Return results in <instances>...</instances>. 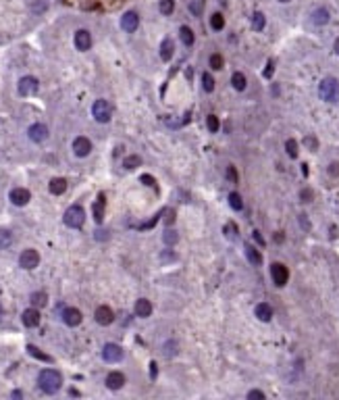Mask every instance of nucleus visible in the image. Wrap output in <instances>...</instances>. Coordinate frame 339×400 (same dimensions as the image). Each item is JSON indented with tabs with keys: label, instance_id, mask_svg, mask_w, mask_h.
<instances>
[{
	"label": "nucleus",
	"instance_id": "1",
	"mask_svg": "<svg viewBox=\"0 0 339 400\" xmlns=\"http://www.w3.org/2000/svg\"><path fill=\"white\" fill-rule=\"evenodd\" d=\"M38 385H40L42 392H46V394H56V392L61 390V385H63V377H61L59 371H54V369H44V371H42V373L38 375Z\"/></svg>",
	"mask_w": 339,
	"mask_h": 400
},
{
	"label": "nucleus",
	"instance_id": "2",
	"mask_svg": "<svg viewBox=\"0 0 339 400\" xmlns=\"http://www.w3.org/2000/svg\"><path fill=\"white\" fill-rule=\"evenodd\" d=\"M318 96L324 102H337L339 100V79L324 77L318 84Z\"/></svg>",
	"mask_w": 339,
	"mask_h": 400
},
{
	"label": "nucleus",
	"instance_id": "3",
	"mask_svg": "<svg viewBox=\"0 0 339 400\" xmlns=\"http://www.w3.org/2000/svg\"><path fill=\"white\" fill-rule=\"evenodd\" d=\"M63 221H65L67 227L79 229V227L83 225V221H86V213H83V209H81L79 204H73V206H69V209L65 211Z\"/></svg>",
	"mask_w": 339,
	"mask_h": 400
},
{
	"label": "nucleus",
	"instance_id": "4",
	"mask_svg": "<svg viewBox=\"0 0 339 400\" xmlns=\"http://www.w3.org/2000/svg\"><path fill=\"white\" fill-rule=\"evenodd\" d=\"M92 115L98 123H108L110 121V115H112V108L106 100H96L94 106H92Z\"/></svg>",
	"mask_w": 339,
	"mask_h": 400
},
{
	"label": "nucleus",
	"instance_id": "5",
	"mask_svg": "<svg viewBox=\"0 0 339 400\" xmlns=\"http://www.w3.org/2000/svg\"><path fill=\"white\" fill-rule=\"evenodd\" d=\"M271 278H273L275 286L283 288L287 284V280H289V271H287V267L283 263H273L271 265Z\"/></svg>",
	"mask_w": 339,
	"mask_h": 400
},
{
	"label": "nucleus",
	"instance_id": "6",
	"mask_svg": "<svg viewBox=\"0 0 339 400\" xmlns=\"http://www.w3.org/2000/svg\"><path fill=\"white\" fill-rule=\"evenodd\" d=\"M102 358L106 363H119V361H123V348L119 344H106L102 348Z\"/></svg>",
	"mask_w": 339,
	"mask_h": 400
},
{
	"label": "nucleus",
	"instance_id": "7",
	"mask_svg": "<svg viewBox=\"0 0 339 400\" xmlns=\"http://www.w3.org/2000/svg\"><path fill=\"white\" fill-rule=\"evenodd\" d=\"M19 265H21L23 269H36V267L40 265V254H38V250L30 248V250L21 252V256H19Z\"/></svg>",
	"mask_w": 339,
	"mask_h": 400
},
{
	"label": "nucleus",
	"instance_id": "8",
	"mask_svg": "<svg viewBox=\"0 0 339 400\" xmlns=\"http://www.w3.org/2000/svg\"><path fill=\"white\" fill-rule=\"evenodd\" d=\"M27 136H30V140L32 142H44L46 138H48V127L46 125H42V123H36V125H32L30 129H27Z\"/></svg>",
	"mask_w": 339,
	"mask_h": 400
},
{
	"label": "nucleus",
	"instance_id": "9",
	"mask_svg": "<svg viewBox=\"0 0 339 400\" xmlns=\"http://www.w3.org/2000/svg\"><path fill=\"white\" fill-rule=\"evenodd\" d=\"M73 153H75L77 157H88V155L92 153V142L88 140V138H83V136L75 138V142H73Z\"/></svg>",
	"mask_w": 339,
	"mask_h": 400
},
{
	"label": "nucleus",
	"instance_id": "10",
	"mask_svg": "<svg viewBox=\"0 0 339 400\" xmlns=\"http://www.w3.org/2000/svg\"><path fill=\"white\" fill-rule=\"evenodd\" d=\"M137 25H139V17H137V13H133V11H129V13H125L123 15V19H121V27L125 32H129V34H133L135 30H137Z\"/></svg>",
	"mask_w": 339,
	"mask_h": 400
},
{
	"label": "nucleus",
	"instance_id": "11",
	"mask_svg": "<svg viewBox=\"0 0 339 400\" xmlns=\"http://www.w3.org/2000/svg\"><path fill=\"white\" fill-rule=\"evenodd\" d=\"M30 198H32V194H30V190H25V188H15L11 192V202L15 206H25L30 202Z\"/></svg>",
	"mask_w": 339,
	"mask_h": 400
},
{
	"label": "nucleus",
	"instance_id": "12",
	"mask_svg": "<svg viewBox=\"0 0 339 400\" xmlns=\"http://www.w3.org/2000/svg\"><path fill=\"white\" fill-rule=\"evenodd\" d=\"M75 46H77V50H81V52L90 50V46H92V36H90L88 30L75 32Z\"/></svg>",
	"mask_w": 339,
	"mask_h": 400
},
{
	"label": "nucleus",
	"instance_id": "13",
	"mask_svg": "<svg viewBox=\"0 0 339 400\" xmlns=\"http://www.w3.org/2000/svg\"><path fill=\"white\" fill-rule=\"evenodd\" d=\"M63 321H65L69 327L79 325V323H81V311H79V309H73V307L65 309V311H63Z\"/></svg>",
	"mask_w": 339,
	"mask_h": 400
},
{
	"label": "nucleus",
	"instance_id": "14",
	"mask_svg": "<svg viewBox=\"0 0 339 400\" xmlns=\"http://www.w3.org/2000/svg\"><path fill=\"white\" fill-rule=\"evenodd\" d=\"M94 317H96V321L100 325H110L112 321H115V313H112L108 307H98Z\"/></svg>",
	"mask_w": 339,
	"mask_h": 400
},
{
	"label": "nucleus",
	"instance_id": "15",
	"mask_svg": "<svg viewBox=\"0 0 339 400\" xmlns=\"http://www.w3.org/2000/svg\"><path fill=\"white\" fill-rule=\"evenodd\" d=\"M34 92H38V79L36 77H23L19 81V94L21 96H30Z\"/></svg>",
	"mask_w": 339,
	"mask_h": 400
},
{
	"label": "nucleus",
	"instance_id": "16",
	"mask_svg": "<svg viewBox=\"0 0 339 400\" xmlns=\"http://www.w3.org/2000/svg\"><path fill=\"white\" fill-rule=\"evenodd\" d=\"M21 321L25 327H38L40 325V311L38 309H27L21 315Z\"/></svg>",
	"mask_w": 339,
	"mask_h": 400
},
{
	"label": "nucleus",
	"instance_id": "17",
	"mask_svg": "<svg viewBox=\"0 0 339 400\" xmlns=\"http://www.w3.org/2000/svg\"><path fill=\"white\" fill-rule=\"evenodd\" d=\"M106 385L110 390H121L125 385V375L121 373V371H110V373L106 375Z\"/></svg>",
	"mask_w": 339,
	"mask_h": 400
},
{
	"label": "nucleus",
	"instance_id": "18",
	"mask_svg": "<svg viewBox=\"0 0 339 400\" xmlns=\"http://www.w3.org/2000/svg\"><path fill=\"white\" fill-rule=\"evenodd\" d=\"M254 315H256L260 321H264V323H266V321H271V319H273V307L268 305V302H260V305H258L256 309H254Z\"/></svg>",
	"mask_w": 339,
	"mask_h": 400
},
{
	"label": "nucleus",
	"instance_id": "19",
	"mask_svg": "<svg viewBox=\"0 0 339 400\" xmlns=\"http://www.w3.org/2000/svg\"><path fill=\"white\" fill-rule=\"evenodd\" d=\"M244 252H246V256H248V260H250L252 265H256V267H258V265L262 263V256H260V252H258L256 248H254L250 242H246V244H244Z\"/></svg>",
	"mask_w": 339,
	"mask_h": 400
},
{
	"label": "nucleus",
	"instance_id": "20",
	"mask_svg": "<svg viewBox=\"0 0 339 400\" xmlns=\"http://www.w3.org/2000/svg\"><path fill=\"white\" fill-rule=\"evenodd\" d=\"M48 190H50V194H54V196L65 194V190H67V179H63V177H54L52 182H50V186H48Z\"/></svg>",
	"mask_w": 339,
	"mask_h": 400
},
{
	"label": "nucleus",
	"instance_id": "21",
	"mask_svg": "<svg viewBox=\"0 0 339 400\" xmlns=\"http://www.w3.org/2000/svg\"><path fill=\"white\" fill-rule=\"evenodd\" d=\"M173 52H175L173 40H171V38H164L162 44H160V59H162V61H171V59H173Z\"/></svg>",
	"mask_w": 339,
	"mask_h": 400
},
{
	"label": "nucleus",
	"instance_id": "22",
	"mask_svg": "<svg viewBox=\"0 0 339 400\" xmlns=\"http://www.w3.org/2000/svg\"><path fill=\"white\" fill-rule=\"evenodd\" d=\"M312 23H316V25H324V23H329V11L324 9V7H316L314 11H312Z\"/></svg>",
	"mask_w": 339,
	"mask_h": 400
},
{
	"label": "nucleus",
	"instance_id": "23",
	"mask_svg": "<svg viewBox=\"0 0 339 400\" xmlns=\"http://www.w3.org/2000/svg\"><path fill=\"white\" fill-rule=\"evenodd\" d=\"M150 313H152V305H150V300H146V298H139V300L135 302V315H137V317H150Z\"/></svg>",
	"mask_w": 339,
	"mask_h": 400
},
{
	"label": "nucleus",
	"instance_id": "24",
	"mask_svg": "<svg viewBox=\"0 0 339 400\" xmlns=\"http://www.w3.org/2000/svg\"><path fill=\"white\" fill-rule=\"evenodd\" d=\"M179 38H181V42H183V46H192L194 44V32H192V27H188V25H181L179 27Z\"/></svg>",
	"mask_w": 339,
	"mask_h": 400
},
{
	"label": "nucleus",
	"instance_id": "25",
	"mask_svg": "<svg viewBox=\"0 0 339 400\" xmlns=\"http://www.w3.org/2000/svg\"><path fill=\"white\" fill-rule=\"evenodd\" d=\"M104 204H106L104 194H100V196H98V200H96V204H94V219H96L98 223L104 219Z\"/></svg>",
	"mask_w": 339,
	"mask_h": 400
},
{
	"label": "nucleus",
	"instance_id": "26",
	"mask_svg": "<svg viewBox=\"0 0 339 400\" xmlns=\"http://www.w3.org/2000/svg\"><path fill=\"white\" fill-rule=\"evenodd\" d=\"M231 84H233V88L235 90H246V75L244 73H239V71H235L233 75H231Z\"/></svg>",
	"mask_w": 339,
	"mask_h": 400
},
{
	"label": "nucleus",
	"instance_id": "27",
	"mask_svg": "<svg viewBox=\"0 0 339 400\" xmlns=\"http://www.w3.org/2000/svg\"><path fill=\"white\" fill-rule=\"evenodd\" d=\"M30 300H32V305H34V307H46L48 296H46V292H34Z\"/></svg>",
	"mask_w": 339,
	"mask_h": 400
},
{
	"label": "nucleus",
	"instance_id": "28",
	"mask_svg": "<svg viewBox=\"0 0 339 400\" xmlns=\"http://www.w3.org/2000/svg\"><path fill=\"white\" fill-rule=\"evenodd\" d=\"M123 167H125V169H135V167H142V159H139V157H135V155H131V157H125V161H123Z\"/></svg>",
	"mask_w": 339,
	"mask_h": 400
},
{
	"label": "nucleus",
	"instance_id": "29",
	"mask_svg": "<svg viewBox=\"0 0 339 400\" xmlns=\"http://www.w3.org/2000/svg\"><path fill=\"white\" fill-rule=\"evenodd\" d=\"M264 15H262V13H254V15H252V27H254V30H256V32H260V30H264Z\"/></svg>",
	"mask_w": 339,
	"mask_h": 400
},
{
	"label": "nucleus",
	"instance_id": "30",
	"mask_svg": "<svg viewBox=\"0 0 339 400\" xmlns=\"http://www.w3.org/2000/svg\"><path fill=\"white\" fill-rule=\"evenodd\" d=\"M210 27H213V30H217V32H221L223 27H225V17L221 15V13H215V15L210 17Z\"/></svg>",
	"mask_w": 339,
	"mask_h": 400
},
{
	"label": "nucleus",
	"instance_id": "31",
	"mask_svg": "<svg viewBox=\"0 0 339 400\" xmlns=\"http://www.w3.org/2000/svg\"><path fill=\"white\" fill-rule=\"evenodd\" d=\"M229 204H231V209H235V211L244 209V200H242V196H239L237 192H231V194H229Z\"/></svg>",
	"mask_w": 339,
	"mask_h": 400
},
{
	"label": "nucleus",
	"instance_id": "32",
	"mask_svg": "<svg viewBox=\"0 0 339 400\" xmlns=\"http://www.w3.org/2000/svg\"><path fill=\"white\" fill-rule=\"evenodd\" d=\"M158 9H160L162 15H171V13L175 11V0H160Z\"/></svg>",
	"mask_w": 339,
	"mask_h": 400
},
{
	"label": "nucleus",
	"instance_id": "33",
	"mask_svg": "<svg viewBox=\"0 0 339 400\" xmlns=\"http://www.w3.org/2000/svg\"><path fill=\"white\" fill-rule=\"evenodd\" d=\"M202 88H204V92H213V90H215V79H213V75L202 73Z\"/></svg>",
	"mask_w": 339,
	"mask_h": 400
},
{
	"label": "nucleus",
	"instance_id": "34",
	"mask_svg": "<svg viewBox=\"0 0 339 400\" xmlns=\"http://www.w3.org/2000/svg\"><path fill=\"white\" fill-rule=\"evenodd\" d=\"M13 242V236H11V231L9 229H3L0 227V248H7L9 244Z\"/></svg>",
	"mask_w": 339,
	"mask_h": 400
},
{
	"label": "nucleus",
	"instance_id": "35",
	"mask_svg": "<svg viewBox=\"0 0 339 400\" xmlns=\"http://www.w3.org/2000/svg\"><path fill=\"white\" fill-rule=\"evenodd\" d=\"M162 240H164V244L173 246V244H177L179 236H177V231H173V229H166V231H164V236H162Z\"/></svg>",
	"mask_w": 339,
	"mask_h": 400
},
{
	"label": "nucleus",
	"instance_id": "36",
	"mask_svg": "<svg viewBox=\"0 0 339 400\" xmlns=\"http://www.w3.org/2000/svg\"><path fill=\"white\" fill-rule=\"evenodd\" d=\"M285 150H287V155L291 159H295V157H298V142H295V140H287L285 142Z\"/></svg>",
	"mask_w": 339,
	"mask_h": 400
},
{
	"label": "nucleus",
	"instance_id": "37",
	"mask_svg": "<svg viewBox=\"0 0 339 400\" xmlns=\"http://www.w3.org/2000/svg\"><path fill=\"white\" fill-rule=\"evenodd\" d=\"M27 350H30V354H32V356H36V358H42V361H52L50 356H46L44 352H40V350L34 346V344H30V346H27Z\"/></svg>",
	"mask_w": 339,
	"mask_h": 400
},
{
	"label": "nucleus",
	"instance_id": "38",
	"mask_svg": "<svg viewBox=\"0 0 339 400\" xmlns=\"http://www.w3.org/2000/svg\"><path fill=\"white\" fill-rule=\"evenodd\" d=\"M206 125H208V129L213 131V134L219 131V119H217L215 115H208V117H206Z\"/></svg>",
	"mask_w": 339,
	"mask_h": 400
},
{
	"label": "nucleus",
	"instance_id": "39",
	"mask_svg": "<svg viewBox=\"0 0 339 400\" xmlns=\"http://www.w3.org/2000/svg\"><path fill=\"white\" fill-rule=\"evenodd\" d=\"M304 144H306V148H310V150H316V148H318V142H316L314 136H306V138H304Z\"/></svg>",
	"mask_w": 339,
	"mask_h": 400
},
{
	"label": "nucleus",
	"instance_id": "40",
	"mask_svg": "<svg viewBox=\"0 0 339 400\" xmlns=\"http://www.w3.org/2000/svg\"><path fill=\"white\" fill-rule=\"evenodd\" d=\"M210 67H213V69H223V57H221V54H213V57H210Z\"/></svg>",
	"mask_w": 339,
	"mask_h": 400
},
{
	"label": "nucleus",
	"instance_id": "41",
	"mask_svg": "<svg viewBox=\"0 0 339 400\" xmlns=\"http://www.w3.org/2000/svg\"><path fill=\"white\" fill-rule=\"evenodd\" d=\"M223 231H225V233H227V238H229V240H235V233H237V227H235L233 223H227V225H225V227H223Z\"/></svg>",
	"mask_w": 339,
	"mask_h": 400
},
{
	"label": "nucleus",
	"instance_id": "42",
	"mask_svg": "<svg viewBox=\"0 0 339 400\" xmlns=\"http://www.w3.org/2000/svg\"><path fill=\"white\" fill-rule=\"evenodd\" d=\"M300 198H302V202H312V198H314V194H312V190H302L300 192Z\"/></svg>",
	"mask_w": 339,
	"mask_h": 400
},
{
	"label": "nucleus",
	"instance_id": "43",
	"mask_svg": "<svg viewBox=\"0 0 339 400\" xmlns=\"http://www.w3.org/2000/svg\"><path fill=\"white\" fill-rule=\"evenodd\" d=\"M248 398H250V400H264V392L252 390V392H248Z\"/></svg>",
	"mask_w": 339,
	"mask_h": 400
},
{
	"label": "nucleus",
	"instance_id": "44",
	"mask_svg": "<svg viewBox=\"0 0 339 400\" xmlns=\"http://www.w3.org/2000/svg\"><path fill=\"white\" fill-rule=\"evenodd\" d=\"M327 171H329L331 177H339V163H331Z\"/></svg>",
	"mask_w": 339,
	"mask_h": 400
},
{
	"label": "nucleus",
	"instance_id": "45",
	"mask_svg": "<svg viewBox=\"0 0 339 400\" xmlns=\"http://www.w3.org/2000/svg\"><path fill=\"white\" fill-rule=\"evenodd\" d=\"M190 11L194 13V15H198V13L202 11V0H196V3H192V5H190Z\"/></svg>",
	"mask_w": 339,
	"mask_h": 400
},
{
	"label": "nucleus",
	"instance_id": "46",
	"mask_svg": "<svg viewBox=\"0 0 339 400\" xmlns=\"http://www.w3.org/2000/svg\"><path fill=\"white\" fill-rule=\"evenodd\" d=\"M173 219H175V211L168 209V211H166V217H164V223H166V225H171V223H173Z\"/></svg>",
	"mask_w": 339,
	"mask_h": 400
},
{
	"label": "nucleus",
	"instance_id": "47",
	"mask_svg": "<svg viewBox=\"0 0 339 400\" xmlns=\"http://www.w3.org/2000/svg\"><path fill=\"white\" fill-rule=\"evenodd\" d=\"M273 69H275V61H268L266 71H264V77H271V75H273Z\"/></svg>",
	"mask_w": 339,
	"mask_h": 400
},
{
	"label": "nucleus",
	"instance_id": "48",
	"mask_svg": "<svg viewBox=\"0 0 339 400\" xmlns=\"http://www.w3.org/2000/svg\"><path fill=\"white\" fill-rule=\"evenodd\" d=\"M227 175H229V179H231L233 184L237 182V173H235V167H229V169H227Z\"/></svg>",
	"mask_w": 339,
	"mask_h": 400
},
{
	"label": "nucleus",
	"instance_id": "49",
	"mask_svg": "<svg viewBox=\"0 0 339 400\" xmlns=\"http://www.w3.org/2000/svg\"><path fill=\"white\" fill-rule=\"evenodd\" d=\"M300 223L304 229H310V221H306V215H300Z\"/></svg>",
	"mask_w": 339,
	"mask_h": 400
},
{
	"label": "nucleus",
	"instance_id": "50",
	"mask_svg": "<svg viewBox=\"0 0 339 400\" xmlns=\"http://www.w3.org/2000/svg\"><path fill=\"white\" fill-rule=\"evenodd\" d=\"M252 238H254V240H256L258 244H264V240H262V236H260V233H258V231H254V233H252Z\"/></svg>",
	"mask_w": 339,
	"mask_h": 400
},
{
	"label": "nucleus",
	"instance_id": "51",
	"mask_svg": "<svg viewBox=\"0 0 339 400\" xmlns=\"http://www.w3.org/2000/svg\"><path fill=\"white\" fill-rule=\"evenodd\" d=\"M275 240H277V242H283V240H285V236H283V231H277V236H275Z\"/></svg>",
	"mask_w": 339,
	"mask_h": 400
},
{
	"label": "nucleus",
	"instance_id": "52",
	"mask_svg": "<svg viewBox=\"0 0 339 400\" xmlns=\"http://www.w3.org/2000/svg\"><path fill=\"white\" fill-rule=\"evenodd\" d=\"M333 50H335V54H339V38L335 40V46H333Z\"/></svg>",
	"mask_w": 339,
	"mask_h": 400
},
{
	"label": "nucleus",
	"instance_id": "53",
	"mask_svg": "<svg viewBox=\"0 0 339 400\" xmlns=\"http://www.w3.org/2000/svg\"><path fill=\"white\" fill-rule=\"evenodd\" d=\"M150 367H152V377H156V363H152Z\"/></svg>",
	"mask_w": 339,
	"mask_h": 400
},
{
	"label": "nucleus",
	"instance_id": "54",
	"mask_svg": "<svg viewBox=\"0 0 339 400\" xmlns=\"http://www.w3.org/2000/svg\"><path fill=\"white\" fill-rule=\"evenodd\" d=\"M279 3H291V0H279Z\"/></svg>",
	"mask_w": 339,
	"mask_h": 400
},
{
	"label": "nucleus",
	"instance_id": "55",
	"mask_svg": "<svg viewBox=\"0 0 339 400\" xmlns=\"http://www.w3.org/2000/svg\"><path fill=\"white\" fill-rule=\"evenodd\" d=\"M0 313H3V307H0Z\"/></svg>",
	"mask_w": 339,
	"mask_h": 400
}]
</instances>
